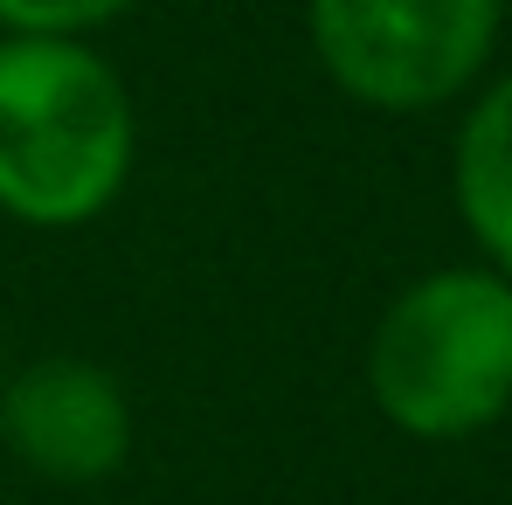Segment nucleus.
Here are the masks:
<instances>
[{
	"instance_id": "obj_1",
	"label": "nucleus",
	"mask_w": 512,
	"mask_h": 505,
	"mask_svg": "<svg viewBox=\"0 0 512 505\" xmlns=\"http://www.w3.org/2000/svg\"><path fill=\"white\" fill-rule=\"evenodd\" d=\"M139 160L132 90L111 56L56 35H0V215L21 229H90Z\"/></svg>"
},
{
	"instance_id": "obj_2",
	"label": "nucleus",
	"mask_w": 512,
	"mask_h": 505,
	"mask_svg": "<svg viewBox=\"0 0 512 505\" xmlns=\"http://www.w3.org/2000/svg\"><path fill=\"white\" fill-rule=\"evenodd\" d=\"M367 402L416 443L478 436L512 409V277L429 270L367 333Z\"/></svg>"
},
{
	"instance_id": "obj_3",
	"label": "nucleus",
	"mask_w": 512,
	"mask_h": 505,
	"mask_svg": "<svg viewBox=\"0 0 512 505\" xmlns=\"http://www.w3.org/2000/svg\"><path fill=\"white\" fill-rule=\"evenodd\" d=\"M506 0H305L312 56L367 111H436L492 56Z\"/></svg>"
},
{
	"instance_id": "obj_4",
	"label": "nucleus",
	"mask_w": 512,
	"mask_h": 505,
	"mask_svg": "<svg viewBox=\"0 0 512 505\" xmlns=\"http://www.w3.org/2000/svg\"><path fill=\"white\" fill-rule=\"evenodd\" d=\"M132 395L90 353H42L0 374V450L63 492L104 485L132 464Z\"/></svg>"
},
{
	"instance_id": "obj_5",
	"label": "nucleus",
	"mask_w": 512,
	"mask_h": 505,
	"mask_svg": "<svg viewBox=\"0 0 512 505\" xmlns=\"http://www.w3.org/2000/svg\"><path fill=\"white\" fill-rule=\"evenodd\" d=\"M450 194L478 250L499 263V277H512V77H499L464 111L450 153Z\"/></svg>"
},
{
	"instance_id": "obj_6",
	"label": "nucleus",
	"mask_w": 512,
	"mask_h": 505,
	"mask_svg": "<svg viewBox=\"0 0 512 505\" xmlns=\"http://www.w3.org/2000/svg\"><path fill=\"white\" fill-rule=\"evenodd\" d=\"M139 0H0V35H56V42H84L97 28H111L118 14H132Z\"/></svg>"
},
{
	"instance_id": "obj_7",
	"label": "nucleus",
	"mask_w": 512,
	"mask_h": 505,
	"mask_svg": "<svg viewBox=\"0 0 512 505\" xmlns=\"http://www.w3.org/2000/svg\"><path fill=\"white\" fill-rule=\"evenodd\" d=\"M0 374H7V367H0Z\"/></svg>"
}]
</instances>
